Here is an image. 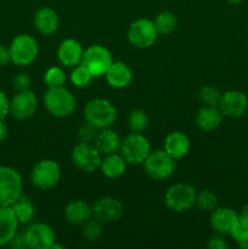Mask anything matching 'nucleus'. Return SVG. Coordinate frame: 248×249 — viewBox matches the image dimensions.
I'll list each match as a JSON object with an SVG mask.
<instances>
[{
	"label": "nucleus",
	"mask_w": 248,
	"mask_h": 249,
	"mask_svg": "<svg viewBox=\"0 0 248 249\" xmlns=\"http://www.w3.org/2000/svg\"><path fill=\"white\" fill-rule=\"evenodd\" d=\"M10 113V100L2 90H0V119H5V117Z\"/></svg>",
	"instance_id": "4c0bfd02"
},
{
	"label": "nucleus",
	"mask_w": 248,
	"mask_h": 249,
	"mask_svg": "<svg viewBox=\"0 0 248 249\" xmlns=\"http://www.w3.org/2000/svg\"><path fill=\"white\" fill-rule=\"evenodd\" d=\"M196 196L197 192L194 186L179 182L168 187L164 194V203L170 211L184 213L195 206Z\"/></svg>",
	"instance_id": "39448f33"
},
{
	"label": "nucleus",
	"mask_w": 248,
	"mask_h": 249,
	"mask_svg": "<svg viewBox=\"0 0 248 249\" xmlns=\"http://www.w3.org/2000/svg\"><path fill=\"white\" fill-rule=\"evenodd\" d=\"M129 128L133 133H142L148 126V117L142 109H134L128 117Z\"/></svg>",
	"instance_id": "cd10ccee"
},
{
	"label": "nucleus",
	"mask_w": 248,
	"mask_h": 249,
	"mask_svg": "<svg viewBox=\"0 0 248 249\" xmlns=\"http://www.w3.org/2000/svg\"><path fill=\"white\" fill-rule=\"evenodd\" d=\"M177 160L168 155L164 150L151 151L145 160L143 169L153 180H165L172 177L177 168Z\"/></svg>",
	"instance_id": "423d86ee"
},
{
	"label": "nucleus",
	"mask_w": 248,
	"mask_h": 249,
	"mask_svg": "<svg viewBox=\"0 0 248 249\" xmlns=\"http://www.w3.org/2000/svg\"><path fill=\"white\" fill-rule=\"evenodd\" d=\"M10 207H11L18 224H29L33 220L34 214H35V207H34L33 202L27 197L21 196Z\"/></svg>",
	"instance_id": "a878e982"
},
{
	"label": "nucleus",
	"mask_w": 248,
	"mask_h": 249,
	"mask_svg": "<svg viewBox=\"0 0 248 249\" xmlns=\"http://www.w3.org/2000/svg\"><path fill=\"white\" fill-rule=\"evenodd\" d=\"M128 40L138 49H148L156 43L158 32L153 21L148 18H139L131 22L128 28Z\"/></svg>",
	"instance_id": "9d476101"
},
{
	"label": "nucleus",
	"mask_w": 248,
	"mask_h": 249,
	"mask_svg": "<svg viewBox=\"0 0 248 249\" xmlns=\"http://www.w3.org/2000/svg\"><path fill=\"white\" fill-rule=\"evenodd\" d=\"M83 53H84V49L79 41L72 38L66 39L58 46L57 58L61 65H63L65 67L73 68L80 65Z\"/></svg>",
	"instance_id": "f3484780"
},
{
	"label": "nucleus",
	"mask_w": 248,
	"mask_h": 249,
	"mask_svg": "<svg viewBox=\"0 0 248 249\" xmlns=\"http://www.w3.org/2000/svg\"><path fill=\"white\" fill-rule=\"evenodd\" d=\"M230 4H240V2H242L243 0H228Z\"/></svg>",
	"instance_id": "37998d69"
},
{
	"label": "nucleus",
	"mask_w": 248,
	"mask_h": 249,
	"mask_svg": "<svg viewBox=\"0 0 248 249\" xmlns=\"http://www.w3.org/2000/svg\"><path fill=\"white\" fill-rule=\"evenodd\" d=\"M105 77L109 87L114 89H124L130 84L133 79V72L126 63L122 61H113Z\"/></svg>",
	"instance_id": "a211bd4d"
},
{
	"label": "nucleus",
	"mask_w": 248,
	"mask_h": 249,
	"mask_svg": "<svg viewBox=\"0 0 248 249\" xmlns=\"http://www.w3.org/2000/svg\"><path fill=\"white\" fill-rule=\"evenodd\" d=\"M238 219H240V223L248 229V204L243 207L241 213L238 214Z\"/></svg>",
	"instance_id": "a19ab883"
},
{
	"label": "nucleus",
	"mask_w": 248,
	"mask_h": 249,
	"mask_svg": "<svg viewBox=\"0 0 248 249\" xmlns=\"http://www.w3.org/2000/svg\"><path fill=\"white\" fill-rule=\"evenodd\" d=\"M230 236L237 242L238 247L248 249V229L245 228L242 224L238 223V225L233 229Z\"/></svg>",
	"instance_id": "72a5a7b5"
},
{
	"label": "nucleus",
	"mask_w": 248,
	"mask_h": 249,
	"mask_svg": "<svg viewBox=\"0 0 248 249\" xmlns=\"http://www.w3.org/2000/svg\"><path fill=\"white\" fill-rule=\"evenodd\" d=\"M113 62L112 53L105 46L95 44L87 48L83 53L82 62L80 65L84 66L94 78L104 77L107 70Z\"/></svg>",
	"instance_id": "0eeeda50"
},
{
	"label": "nucleus",
	"mask_w": 248,
	"mask_h": 249,
	"mask_svg": "<svg viewBox=\"0 0 248 249\" xmlns=\"http://www.w3.org/2000/svg\"><path fill=\"white\" fill-rule=\"evenodd\" d=\"M72 162L79 170L85 173H92L96 169H100L101 164V152L96 148V146L91 142H82L73 147Z\"/></svg>",
	"instance_id": "9b49d317"
},
{
	"label": "nucleus",
	"mask_w": 248,
	"mask_h": 249,
	"mask_svg": "<svg viewBox=\"0 0 248 249\" xmlns=\"http://www.w3.org/2000/svg\"><path fill=\"white\" fill-rule=\"evenodd\" d=\"M197 208L203 212H213L218 207V197L211 190H203L196 196Z\"/></svg>",
	"instance_id": "c85d7f7f"
},
{
	"label": "nucleus",
	"mask_w": 248,
	"mask_h": 249,
	"mask_svg": "<svg viewBox=\"0 0 248 249\" xmlns=\"http://www.w3.org/2000/svg\"><path fill=\"white\" fill-rule=\"evenodd\" d=\"M92 75L83 65H78L73 67L71 72V82L75 88H85L91 83Z\"/></svg>",
	"instance_id": "2f4dec72"
},
{
	"label": "nucleus",
	"mask_w": 248,
	"mask_h": 249,
	"mask_svg": "<svg viewBox=\"0 0 248 249\" xmlns=\"http://www.w3.org/2000/svg\"><path fill=\"white\" fill-rule=\"evenodd\" d=\"M38 108L36 95L31 89L26 91H17L10 100V114L17 121H26L32 118Z\"/></svg>",
	"instance_id": "ddd939ff"
},
{
	"label": "nucleus",
	"mask_w": 248,
	"mask_h": 249,
	"mask_svg": "<svg viewBox=\"0 0 248 249\" xmlns=\"http://www.w3.org/2000/svg\"><path fill=\"white\" fill-rule=\"evenodd\" d=\"M218 107L223 116L238 118L247 112L248 99L245 92L238 90H229L221 94Z\"/></svg>",
	"instance_id": "2eb2a0df"
},
{
	"label": "nucleus",
	"mask_w": 248,
	"mask_h": 249,
	"mask_svg": "<svg viewBox=\"0 0 248 249\" xmlns=\"http://www.w3.org/2000/svg\"><path fill=\"white\" fill-rule=\"evenodd\" d=\"M92 216L102 224L116 223L124 213L123 204L113 197H102L91 206Z\"/></svg>",
	"instance_id": "4468645a"
},
{
	"label": "nucleus",
	"mask_w": 248,
	"mask_h": 249,
	"mask_svg": "<svg viewBox=\"0 0 248 249\" xmlns=\"http://www.w3.org/2000/svg\"><path fill=\"white\" fill-rule=\"evenodd\" d=\"M97 129L95 126H92L91 124L85 123L78 130V139L82 142H92L96 138Z\"/></svg>",
	"instance_id": "f704fd0d"
},
{
	"label": "nucleus",
	"mask_w": 248,
	"mask_h": 249,
	"mask_svg": "<svg viewBox=\"0 0 248 249\" xmlns=\"http://www.w3.org/2000/svg\"><path fill=\"white\" fill-rule=\"evenodd\" d=\"M83 236H84L85 240L90 241V242H94L97 241L102 235V223H100L96 219H90L87 223L83 225Z\"/></svg>",
	"instance_id": "473e14b6"
},
{
	"label": "nucleus",
	"mask_w": 248,
	"mask_h": 249,
	"mask_svg": "<svg viewBox=\"0 0 248 249\" xmlns=\"http://www.w3.org/2000/svg\"><path fill=\"white\" fill-rule=\"evenodd\" d=\"M27 247L32 249H51L56 242L53 229L45 223H34L23 232Z\"/></svg>",
	"instance_id": "f8f14e48"
},
{
	"label": "nucleus",
	"mask_w": 248,
	"mask_h": 249,
	"mask_svg": "<svg viewBox=\"0 0 248 249\" xmlns=\"http://www.w3.org/2000/svg\"><path fill=\"white\" fill-rule=\"evenodd\" d=\"M23 181L16 169L0 165V207H10L22 196Z\"/></svg>",
	"instance_id": "7ed1b4c3"
},
{
	"label": "nucleus",
	"mask_w": 248,
	"mask_h": 249,
	"mask_svg": "<svg viewBox=\"0 0 248 249\" xmlns=\"http://www.w3.org/2000/svg\"><path fill=\"white\" fill-rule=\"evenodd\" d=\"M9 62H11V56H10L9 48L0 44V67H5Z\"/></svg>",
	"instance_id": "ea45409f"
},
{
	"label": "nucleus",
	"mask_w": 248,
	"mask_h": 249,
	"mask_svg": "<svg viewBox=\"0 0 248 249\" xmlns=\"http://www.w3.org/2000/svg\"><path fill=\"white\" fill-rule=\"evenodd\" d=\"M7 125L4 122V119H0V142L5 141V139L7 138Z\"/></svg>",
	"instance_id": "79ce46f5"
},
{
	"label": "nucleus",
	"mask_w": 248,
	"mask_h": 249,
	"mask_svg": "<svg viewBox=\"0 0 248 249\" xmlns=\"http://www.w3.org/2000/svg\"><path fill=\"white\" fill-rule=\"evenodd\" d=\"M117 118V109L106 99H92L85 105L84 119L87 123L100 129L111 128Z\"/></svg>",
	"instance_id": "f03ea898"
},
{
	"label": "nucleus",
	"mask_w": 248,
	"mask_h": 249,
	"mask_svg": "<svg viewBox=\"0 0 248 249\" xmlns=\"http://www.w3.org/2000/svg\"><path fill=\"white\" fill-rule=\"evenodd\" d=\"M44 106L51 116L56 118H66L75 111V97L65 85L58 88H49L44 94Z\"/></svg>",
	"instance_id": "f257e3e1"
},
{
	"label": "nucleus",
	"mask_w": 248,
	"mask_h": 249,
	"mask_svg": "<svg viewBox=\"0 0 248 249\" xmlns=\"http://www.w3.org/2000/svg\"><path fill=\"white\" fill-rule=\"evenodd\" d=\"M32 80L26 73H18L12 79V87L16 91H26L31 89Z\"/></svg>",
	"instance_id": "c9c22d12"
},
{
	"label": "nucleus",
	"mask_w": 248,
	"mask_h": 249,
	"mask_svg": "<svg viewBox=\"0 0 248 249\" xmlns=\"http://www.w3.org/2000/svg\"><path fill=\"white\" fill-rule=\"evenodd\" d=\"M7 246H10V247H12V248H24V247H27V243H26V240H24L23 232H22V233L16 232V235L14 236V238L10 241L9 245H7Z\"/></svg>",
	"instance_id": "58836bf2"
},
{
	"label": "nucleus",
	"mask_w": 248,
	"mask_h": 249,
	"mask_svg": "<svg viewBox=\"0 0 248 249\" xmlns=\"http://www.w3.org/2000/svg\"><path fill=\"white\" fill-rule=\"evenodd\" d=\"M66 220L73 225L83 226L92 216V208L89 203L77 199L72 201L65 208Z\"/></svg>",
	"instance_id": "4be33fe9"
},
{
	"label": "nucleus",
	"mask_w": 248,
	"mask_h": 249,
	"mask_svg": "<svg viewBox=\"0 0 248 249\" xmlns=\"http://www.w3.org/2000/svg\"><path fill=\"white\" fill-rule=\"evenodd\" d=\"M11 62L17 66H28L39 53V44L34 36L29 34H19L15 36L9 46Z\"/></svg>",
	"instance_id": "6e6552de"
},
{
	"label": "nucleus",
	"mask_w": 248,
	"mask_h": 249,
	"mask_svg": "<svg viewBox=\"0 0 248 249\" xmlns=\"http://www.w3.org/2000/svg\"><path fill=\"white\" fill-rule=\"evenodd\" d=\"M121 155L128 164H142L151 152L150 141L141 133H133L122 139Z\"/></svg>",
	"instance_id": "20e7f679"
},
{
	"label": "nucleus",
	"mask_w": 248,
	"mask_h": 249,
	"mask_svg": "<svg viewBox=\"0 0 248 249\" xmlns=\"http://www.w3.org/2000/svg\"><path fill=\"white\" fill-rule=\"evenodd\" d=\"M61 179V168L56 160H41L31 170V181L40 190H50Z\"/></svg>",
	"instance_id": "1a4fd4ad"
},
{
	"label": "nucleus",
	"mask_w": 248,
	"mask_h": 249,
	"mask_svg": "<svg viewBox=\"0 0 248 249\" xmlns=\"http://www.w3.org/2000/svg\"><path fill=\"white\" fill-rule=\"evenodd\" d=\"M190 139L182 131H173L168 134L164 140V151L174 160L185 157L190 151Z\"/></svg>",
	"instance_id": "aec40b11"
},
{
	"label": "nucleus",
	"mask_w": 248,
	"mask_h": 249,
	"mask_svg": "<svg viewBox=\"0 0 248 249\" xmlns=\"http://www.w3.org/2000/svg\"><path fill=\"white\" fill-rule=\"evenodd\" d=\"M156 29H157L158 34L162 36H168L172 34L173 32L177 29V18L173 12L163 11L157 15V17L153 21Z\"/></svg>",
	"instance_id": "bb28decb"
},
{
	"label": "nucleus",
	"mask_w": 248,
	"mask_h": 249,
	"mask_svg": "<svg viewBox=\"0 0 248 249\" xmlns=\"http://www.w3.org/2000/svg\"><path fill=\"white\" fill-rule=\"evenodd\" d=\"M34 26L39 33L44 34V36H50V34L55 33L60 26L58 15L51 7H40L34 15Z\"/></svg>",
	"instance_id": "6ab92c4d"
},
{
	"label": "nucleus",
	"mask_w": 248,
	"mask_h": 249,
	"mask_svg": "<svg viewBox=\"0 0 248 249\" xmlns=\"http://www.w3.org/2000/svg\"><path fill=\"white\" fill-rule=\"evenodd\" d=\"M100 170L108 179H118V178L123 177L125 173L126 162L123 156H119L118 153L106 155L101 160Z\"/></svg>",
	"instance_id": "393cba45"
},
{
	"label": "nucleus",
	"mask_w": 248,
	"mask_h": 249,
	"mask_svg": "<svg viewBox=\"0 0 248 249\" xmlns=\"http://www.w3.org/2000/svg\"><path fill=\"white\" fill-rule=\"evenodd\" d=\"M207 246L211 249H226L228 248V242L219 233V235H214L209 237L208 241H207Z\"/></svg>",
	"instance_id": "e433bc0d"
},
{
	"label": "nucleus",
	"mask_w": 248,
	"mask_h": 249,
	"mask_svg": "<svg viewBox=\"0 0 248 249\" xmlns=\"http://www.w3.org/2000/svg\"><path fill=\"white\" fill-rule=\"evenodd\" d=\"M44 83L48 88L63 87L66 83V73L60 67H50L44 74Z\"/></svg>",
	"instance_id": "7c9ffc66"
},
{
	"label": "nucleus",
	"mask_w": 248,
	"mask_h": 249,
	"mask_svg": "<svg viewBox=\"0 0 248 249\" xmlns=\"http://www.w3.org/2000/svg\"><path fill=\"white\" fill-rule=\"evenodd\" d=\"M94 145L102 155H111L121 150L122 139L119 134L111 128L100 129L94 140Z\"/></svg>",
	"instance_id": "412c9836"
},
{
	"label": "nucleus",
	"mask_w": 248,
	"mask_h": 249,
	"mask_svg": "<svg viewBox=\"0 0 248 249\" xmlns=\"http://www.w3.org/2000/svg\"><path fill=\"white\" fill-rule=\"evenodd\" d=\"M223 113L218 106H204L196 114V125L203 131L215 130L221 124Z\"/></svg>",
	"instance_id": "b1692460"
},
{
	"label": "nucleus",
	"mask_w": 248,
	"mask_h": 249,
	"mask_svg": "<svg viewBox=\"0 0 248 249\" xmlns=\"http://www.w3.org/2000/svg\"><path fill=\"white\" fill-rule=\"evenodd\" d=\"M198 97L204 106H218L219 101H220L221 92L214 85H204L199 90Z\"/></svg>",
	"instance_id": "c756f323"
},
{
	"label": "nucleus",
	"mask_w": 248,
	"mask_h": 249,
	"mask_svg": "<svg viewBox=\"0 0 248 249\" xmlns=\"http://www.w3.org/2000/svg\"><path fill=\"white\" fill-rule=\"evenodd\" d=\"M18 221L11 207H0V247L7 246L16 235Z\"/></svg>",
	"instance_id": "5701e85b"
},
{
	"label": "nucleus",
	"mask_w": 248,
	"mask_h": 249,
	"mask_svg": "<svg viewBox=\"0 0 248 249\" xmlns=\"http://www.w3.org/2000/svg\"><path fill=\"white\" fill-rule=\"evenodd\" d=\"M240 219L235 211L226 207H216L211 215V226L220 235H230L233 229L238 225Z\"/></svg>",
	"instance_id": "dca6fc26"
}]
</instances>
